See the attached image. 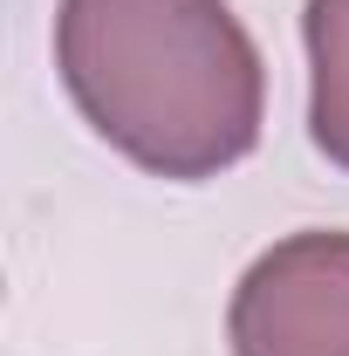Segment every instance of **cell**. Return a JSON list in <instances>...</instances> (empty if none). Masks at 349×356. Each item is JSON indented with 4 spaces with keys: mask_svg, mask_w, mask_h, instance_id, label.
Here are the masks:
<instances>
[{
    "mask_svg": "<svg viewBox=\"0 0 349 356\" xmlns=\"http://www.w3.org/2000/svg\"><path fill=\"white\" fill-rule=\"evenodd\" d=\"M55 69L89 131L158 178H219L261 144L267 69L226 0H62Z\"/></svg>",
    "mask_w": 349,
    "mask_h": 356,
    "instance_id": "6da1fadb",
    "label": "cell"
},
{
    "mask_svg": "<svg viewBox=\"0 0 349 356\" xmlns=\"http://www.w3.org/2000/svg\"><path fill=\"white\" fill-rule=\"evenodd\" d=\"M233 356H349V233L274 240L226 309Z\"/></svg>",
    "mask_w": 349,
    "mask_h": 356,
    "instance_id": "7a4b0ae2",
    "label": "cell"
},
{
    "mask_svg": "<svg viewBox=\"0 0 349 356\" xmlns=\"http://www.w3.org/2000/svg\"><path fill=\"white\" fill-rule=\"evenodd\" d=\"M308 137L329 165L349 172V0H308Z\"/></svg>",
    "mask_w": 349,
    "mask_h": 356,
    "instance_id": "3957f363",
    "label": "cell"
}]
</instances>
